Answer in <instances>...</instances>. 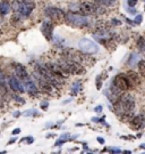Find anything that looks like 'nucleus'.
<instances>
[{
	"label": "nucleus",
	"mask_w": 145,
	"mask_h": 154,
	"mask_svg": "<svg viewBox=\"0 0 145 154\" xmlns=\"http://www.w3.org/2000/svg\"><path fill=\"white\" fill-rule=\"evenodd\" d=\"M91 120H92V122H97V123L100 122V119H99V118H92Z\"/></svg>",
	"instance_id": "obj_43"
},
{
	"label": "nucleus",
	"mask_w": 145,
	"mask_h": 154,
	"mask_svg": "<svg viewBox=\"0 0 145 154\" xmlns=\"http://www.w3.org/2000/svg\"><path fill=\"white\" fill-rule=\"evenodd\" d=\"M24 116H39V112L35 109H32V110H27L23 113Z\"/></svg>",
	"instance_id": "obj_26"
},
{
	"label": "nucleus",
	"mask_w": 145,
	"mask_h": 154,
	"mask_svg": "<svg viewBox=\"0 0 145 154\" xmlns=\"http://www.w3.org/2000/svg\"><path fill=\"white\" fill-rule=\"evenodd\" d=\"M26 143V144H32L34 143V137H32V136H28V137H24L21 139V143Z\"/></svg>",
	"instance_id": "obj_27"
},
{
	"label": "nucleus",
	"mask_w": 145,
	"mask_h": 154,
	"mask_svg": "<svg viewBox=\"0 0 145 154\" xmlns=\"http://www.w3.org/2000/svg\"><path fill=\"white\" fill-rule=\"evenodd\" d=\"M97 143L99 144H101V145H104V143H106V140H104V138L103 137H97Z\"/></svg>",
	"instance_id": "obj_37"
},
{
	"label": "nucleus",
	"mask_w": 145,
	"mask_h": 154,
	"mask_svg": "<svg viewBox=\"0 0 145 154\" xmlns=\"http://www.w3.org/2000/svg\"><path fill=\"white\" fill-rule=\"evenodd\" d=\"M35 7L34 1H19V0H14L11 2V8L14 9L15 13L21 14L23 17H28L32 14L33 9Z\"/></svg>",
	"instance_id": "obj_3"
},
{
	"label": "nucleus",
	"mask_w": 145,
	"mask_h": 154,
	"mask_svg": "<svg viewBox=\"0 0 145 154\" xmlns=\"http://www.w3.org/2000/svg\"><path fill=\"white\" fill-rule=\"evenodd\" d=\"M111 24L112 25H121V21H119L117 18H111Z\"/></svg>",
	"instance_id": "obj_34"
},
{
	"label": "nucleus",
	"mask_w": 145,
	"mask_h": 154,
	"mask_svg": "<svg viewBox=\"0 0 145 154\" xmlns=\"http://www.w3.org/2000/svg\"><path fill=\"white\" fill-rule=\"evenodd\" d=\"M64 58L66 60H70V61L78 62L81 64H86V65H92L93 64V60H90L88 56H86L87 54L83 53V51H77L74 49H67L64 51Z\"/></svg>",
	"instance_id": "obj_4"
},
{
	"label": "nucleus",
	"mask_w": 145,
	"mask_h": 154,
	"mask_svg": "<svg viewBox=\"0 0 145 154\" xmlns=\"http://www.w3.org/2000/svg\"><path fill=\"white\" fill-rule=\"evenodd\" d=\"M19 116H21V112H19V111H15V112L13 113V116H14V118H18Z\"/></svg>",
	"instance_id": "obj_42"
},
{
	"label": "nucleus",
	"mask_w": 145,
	"mask_h": 154,
	"mask_svg": "<svg viewBox=\"0 0 145 154\" xmlns=\"http://www.w3.org/2000/svg\"><path fill=\"white\" fill-rule=\"evenodd\" d=\"M7 85H8V82L6 81V75L5 73H4V71L0 69V86H2L4 88L7 89Z\"/></svg>",
	"instance_id": "obj_25"
},
{
	"label": "nucleus",
	"mask_w": 145,
	"mask_h": 154,
	"mask_svg": "<svg viewBox=\"0 0 145 154\" xmlns=\"http://www.w3.org/2000/svg\"><path fill=\"white\" fill-rule=\"evenodd\" d=\"M34 75H35L36 80H38V87L41 91H43V93H45V94L52 93V87H54V86L51 85V82H50L49 80H47L45 78H43L42 75H40L38 72H35Z\"/></svg>",
	"instance_id": "obj_10"
},
{
	"label": "nucleus",
	"mask_w": 145,
	"mask_h": 154,
	"mask_svg": "<svg viewBox=\"0 0 145 154\" xmlns=\"http://www.w3.org/2000/svg\"><path fill=\"white\" fill-rule=\"evenodd\" d=\"M140 56L137 55L136 53H133V54H130L129 56V60H128V64L130 66H135L138 64V62H140Z\"/></svg>",
	"instance_id": "obj_20"
},
{
	"label": "nucleus",
	"mask_w": 145,
	"mask_h": 154,
	"mask_svg": "<svg viewBox=\"0 0 145 154\" xmlns=\"http://www.w3.org/2000/svg\"><path fill=\"white\" fill-rule=\"evenodd\" d=\"M142 21H143V16H142V15H137V16L135 17L134 23H135V24H141V23H142Z\"/></svg>",
	"instance_id": "obj_32"
},
{
	"label": "nucleus",
	"mask_w": 145,
	"mask_h": 154,
	"mask_svg": "<svg viewBox=\"0 0 145 154\" xmlns=\"http://www.w3.org/2000/svg\"><path fill=\"white\" fill-rule=\"evenodd\" d=\"M8 86L10 87V89L16 94H22L25 91V87L24 85L22 83V81H19L17 77H14V75H10L8 77Z\"/></svg>",
	"instance_id": "obj_11"
},
{
	"label": "nucleus",
	"mask_w": 145,
	"mask_h": 154,
	"mask_svg": "<svg viewBox=\"0 0 145 154\" xmlns=\"http://www.w3.org/2000/svg\"><path fill=\"white\" fill-rule=\"evenodd\" d=\"M0 102H1V99H0Z\"/></svg>",
	"instance_id": "obj_49"
},
{
	"label": "nucleus",
	"mask_w": 145,
	"mask_h": 154,
	"mask_svg": "<svg viewBox=\"0 0 145 154\" xmlns=\"http://www.w3.org/2000/svg\"><path fill=\"white\" fill-rule=\"evenodd\" d=\"M126 77L128 78L129 82L132 83V86H138L141 83V74L136 73L135 71H128L126 73Z\"/></svg>",
	"instance_id": "obj_16"
},
{
	"label": "nucleus",
	"mask_w": 145,
	"mask_h": 154,
	"mask_svg": "<svg viewBox=\"0 0 145 154\" xmlns=\"http://www.w3.org/2000/svg\"><path fill=\"white\" fill-rule=\"evenodd\" d=\"M104 6L97 4L95 1V4H92V2H82L78 5V9L84 14V15H99V14H103L106 13V11L103 9Z\"/></svg>",
	"instance_id": "obj_5"
},
{
	"label": "nucleus",
	"mask_w": 145,
	"mask_h": 154,
	"mask_svg": "<svg viewBox=\"0 0 145 154\" xmlns=\"http://www.w3.org/2000/svg\"><path fill=\"white\" fill-rule=\"evenodd\" d=\"M95 1L104 7H112L115 5V0H95Z\"/></svg>",
	"instance_id": "obj_23"
},
{
	"label": "nucleus",
	"mask_w": 145,
	"mask_h": 154,
	"mask_svg": "<svg viewBox=\"0 0 145 154\" xmlns=\"http://www.w3.org/2000/svg\"><path fill=\"white\" fill-rule=\"evenodd\" d=\"M66 142H68L67 139H64V138H59L56 143H54V146H61V145H64Z\"/></svg>",
	"instance_id": "obj_29"
},
{
	"label": "nucleus",
	"mask_w": 145,
	"mask_h": 154,
	"mask_svg": "<svg viewBox=\"0 0 145 154\" xmlns=\"http://www.w3.org/2000/svg\"><path fill=\"white\" fill-rule=\"evenodd\" d=\"M113 104V111L121 119V121H129L135 112V98L130 94H123Z\"/></svg>",
	"instance_id": "obj_1"
},
{
	"label": "nucleus",
	"mask_w": 145,
	"mask_h": 154,
	"mask_svg": "<svg viewBox=\"0 0 145 154\" xmlns=\"http://www.w3.org/2000/svg\"><path fill=\"white\" fill-rule=\"evenodd\" d=\"M13 98L15 99V100H17L18 103H21V104H25V100H24V98H22V97L17 96V95H13Z\"/></svg>",
	"instance_id": "obj_30"
},
{
	"label": "nucleus",
	"mask_w": 145,
	"mask_h": 154,
	"mask_svg": "<svg viewBox=\"0 0 145 154\" xmlns=\"http://www.w3.org/2000/svg\"><path fill=\"white\" fill-rule=\"evenodd\" d=\"M19 132H21V128H16V129H14V130L11 131V135H13V136H16Z\"/></svg>",
	"instance_id": "obj_38"
},
{
	"label": "nucleus",
	"mask_w": 145,
	"mask_h": 154,
	"mask_svg": "<svg viewBox=\"0 0 145 154\" xmlns=\"http://www.w3.org/2000/svg\"><path fill=\"white\" fill-rule=\"evenodd\" d=\"M102 110H103V107L101 106V105H97V106L94 107V112H97V113H101Z\"/></svg>",
	"instance_id": "obj_36"
},
{
	"label": "nucleus",
	"mask_w": 145,
	"mask_h": 154,
	"mask_svg": "<svg viewBox=\"0 0 145 154\" xmlns=\"http://www.w3.org/2000/svg\"><path fill=\"white\" fill-rule=\"evenodd\" d=\"M138 71H140L141 77L145 78V60H142V61L138 62Z\"/></svg>",
	"instance_id": "obj_24"
},
{
	"label": "nucleus",
	"mask_w": 145,
	"mask_h": 154,
	"mask_svg": "<svg viewBox=\"0 0 145 154\" xmlns=\"http://www.w3.org/2000/svg\"><path fill=\"white\" fill-rule=\"evenodd\" d=\"M16 142H17V138H16V137H13V138L10 139V140L8 142V145H11V144L16 143Z\"/></svg>",
	"instance_id": "obj_41"
},
{
	"label": "nucleus",
	"mask_w": 145,
	"mask_h": 154,
	"mask_svg": "<svg viewBox=\"0 0 145 154\" xmlns=\"http://www.w3.org/2000/svg\"><path fill=\"white\" fill-rule=\"evenodd\" d=\"M123 153H125V154H132V152H130V151H123Z\"/></svg>",
	"instance_id": "obj_48"
},
{
	"label": "nucleus",
	"mask_w": 145,
	"mask_h": 154,
	"mask_svg": "<svg viewBox=\"0 0 145 154\" xmlns=\"http://www.w3.org/2000/svg\"><path fill=\"white\" fill-rule=\"evenodd\" d=\"M81 89H82V85L80 81L74 82L73 83V86H71V91H70V94H71L73 96H75V95H77V94L81 91Z\"/></svg>",
	"instance_id": "obj_21"
},
{
	"label": "nucleus",
	"mask_w": 145,
	"mask_h": 154,
	"mask_svg": "<svg viewBox=\"0 0 145 154\" xmlns=\"http://www.w3.org/2000/svg\"><path fill=\"white\" fill-rule=\"evenodd\" d=\"M95 83H97V90H100V89L102 88V78H101V75H97V79H95Z\"/></svg>",
	"instance_id": "obj_28"
},
{
	"label": "nucleus",
	"mask_w": 145,
	"mask_h": 154,
	"mask_svg": "<svg viewBox=\"0 0 145 154\" xmlns=\"http://www.w3.org/2000/svg\"><path fill=\"white\" fill-rule=\"evenodd\" d=\"M40 106H41V109H42L43 111H45L47 109H48V106H49V102H47V100H43V102H41Z\"/></svg>",
	"instance_id": "obj_31"
},
{
	"label": "nucleus",
	"mask_w": 145,
	"mask_h": 154,
	"mask_svg": "<svg viewBox=\"0 0 145 154\" xmlns=\"http://www.w3.org/2000/svg\"><path fill=\"white\" fill-rule=\"evenodd\" d=\"M136 4H137V0H128V1H127V5H128L129 7H135Z\"/></svg>",
	"instance_id": "obj_35"
},
{
	"label": "nucleus",
	"mask_w": 145,
	"mask_h": 154,
	"mask_svg": "<svg viewBox=\"0 0 145 154\" xmlns=\"http://www.w3.org/2000/svg\"><path fill=\"white\" fill-rule=\"evenodd\" d=\"M144 1H145V0H144Z\"/></svg>",
	"instance_id": "obj_50"
},
{
	"label": "nucleus",
	"mask_w": 145,
	"mask_h": 154,
	"mask_svg": "<svg viewBox=\"0 0 145 154\" xmlns=\"http://www.w3.org/2000/svg\"><path fill=\"white\" fill-rule=\"evenodd\" d=\"M56 136H57L56 134H48V135H47V138H50V137H56Z\"/></svg>",
	"instance_id": "obj_44"
},
{
	"label": "nucleus",
	"mask_w": 145,
	"mask_h": 154,
	"mask_svg": "<svg viewBox=\"0 0 145 154\" xmlns=\"http://www.w3.org/2000/svg\"><path fill=\"white\" fill-rule=\"evenodd\" d=\"M66 61H67V65H68V74L81 75L83 73H85V67L83 66V64L75 61H70V60H66Z\"/></svg>",
	"instance_id": "obj_9"
},
{
	"label": "nucleus",
	"mask_w": 145,
	"mask_h": 154,
	"mask_svg": "<svg viewBox=\"0 0 145 154\" xmlns=\"http://www.w3.org/2000/svg\"><path fill=\"white\" fill-rule=\"evenodd\" d=\"M127 11H128L129 14H133V15H135L136 13H137V11L135 9V7H127Z\"/></svg>",
	"instance_id": "obj_33"
},
{
	"label": "nucleus",
	"mask_w": 145,
	"mask_h": 154,
	"mask_svg": "<svg viewBox=\"0 0 145 154\" xmlns=\"http://www.w3.org/2000/svg\"><path fill=\"white\" fill-rule=\"evenodd\" d=\"M11 8V5L7 1V0H4V1H0V15L5 16L7 14H9Z\"/></svg>",
	"instance_id": "obj_18"
},
{
	"label": "nucleus",
	"mask_w": 145,
	"mask_h": 154,
	"mask_svg": "<svg viewBox=\"0 0 145 154\" xmlns=\"http://www.w3.org/2000/svg\"><path fill=\"white\" fill-rule=\"evenodd\" d=\"M78 47H80L81 51L85 53L87 55H94V54L99 53V50H100L99 45L95 44L94 41L90 40V39H86V38H83L80 40Z\"/></svg>",
	"instance_id": "obj_6"
},
{
	"label": "nucleus",
	"mask_w": 145,
	"mask_h": 154,
	"mask_svg": "<svg viewBox=\"0 0 145 154\" xmlns=\"http://www.w3.org/2000/svg\"><path fill=\"white\" fill-rule=\"evenodd\" d=\"M69 102H71V98H69V99H66L62 104H67V103H69Z\"/></svg>",
	"instance_id": "obj_46"
},
{
	"label": "nucleus",
	"mask_w": 145,
	"mask_h": 154,
	"mask_svg": "<svg viewBox=\"0 0 145 154\" xmlns=\"http://www.w3.org/2000/svg\"><path fill=\"white\" fill-rule=\"evenodd\" d=\"M100 122H101V123H106V116H102V118L100 119Z\"/></svg>",
	"instance_id": "obj_45"
},
{
	"label": "nucleus",
	"mask_w": 145,
	"mask_h": 154,
	"mask_svg": "<svg viewBox=\"0 0 145 154\" xmlns=\"http://www.w3.org/2000/svg\"><path fill=\"white\" fill-rule=\"evenodd\" d=\"M65 21L70 26H74L77 29H84L90 25V20L86 17V15L77 14L74 11L65 13Z\"/></svg>",
	"instance_id": "obj_2"
},
{
	"label": "nucleus",
	"mask_w": 145,
	"mask_h": 154,
	"mask_svg": "<svg viewBox=\"0 0 145 154\" xmlns=\"http://www.w3.org/2000/svg\"><path fill=\"white\" fill-rule=\"evenodd\" d=\"M112 83L116 86V87H118L120 90H123V91H127L129 89L134 88L133 86H132V83L129 82L128 78L126 77V74H117L116 77L112 79Z\"/></svg>",
	"instance_id": "obj_8"
},
{
	"label": "nucleus",
	"mask_w": 145,
	"mask_h": 154,
	"mask_svg": "<svg viewBox=\"0 0 145 154\" xmlns=\"http://www.w3.org/2000/svg\"><path fill=\"white\" fill-rule=\"evenodd\" d=\"M13 67L15 70L16 77L19 78L22 81H24V80H26V79H28V78L31 77L28 74V72H27L26 67L24 65H22L21 63H13Z\"/></svg>",
	"instance_id": "obj_14"
},
{
	"label": "nucleus",
	"mask_w": 145,
	"mask_h": 154,
	"mask_svg": "<svg viewBox=\"0 0 145 154\" xmlns=\"http://www.w3.org/2000/svg\"><path fill=\"white\" fill-rule=\"evenodd\" d=\"M23 18H24V17L22 16L21 14H18V13H15V11H14V15L10 17V23L13 24V25H18V24H21L22 23Z\"/></svg>",
	"instance_id": "obj_19"
},
{
	"label": "nucleus",
	"mask_w": 145,
	"mask_h": 154,
	"mask_svg": "<svg viewBox=\"0 0 145 154\" xmlns=\"http://www.w3.org/2000/svg\"><path fill=\"white\" fill-rule=\"evenodd\" d=\"M41 33L47 40H54V24L45 20L41 24Z\"/></svg>",
	"instance_id": "obj_12"
},
{
	"label": "nucleus",
	"mask_w": 145,
	"mask_h": 154,
	"mask_svg": "<svg viewBox=\"0 0 145 154\" xmlns=\"http://www.w3.org/2000/svg\"><path fill=\"white\" fill-rule=\"evenodd\" d=\"M110 152H112V153H123V151L120 149H111Z\"/></svg>",
	"instance_id": "obj_39"
},
{
	"label": "nucleus",
	"mask_w": 145,
	"mask_h": 154,
	"mask_svg": "<svg viewBox=\"0 0 145 154\" xmlns=\"http://www.w3.org/2000/svg\"><path fill=\"white\" fill-rule=\"evenodd\" d=\"M140 149H145V144H141V145H140Z\"/></svg>",
	"instance_id": "obj_47"
},
{
	"label": "nucleus",
	"mask_w": 145,
	"mask_h": 154,
	"mask_svg": "<svg viewBox=\"0 0 145 154\" xmlns=\"http://www.w3.org/2000/svg\"><path fill=\"white\" fill-rule=\"evenodd\" d=\"M23 83H24L25 90H26L31 96H32V95L33 96H36L39 94V87L36 86V83L33 81V79L31 77L28 78V79H26V80H24Z\"/></svg>",
	"instance_id": "obj_15"
},
{
	"label": "nucleus",
	"mask_w": 145,
	"mask_h": 154,
	"mask_svg": "<svg viewBox=\"0 0 145 154\" xmlns=\"http://www.w3.org/2000/svg\"><path fill=\"white\" fill-rule=\"evenodd\" d=\"M45 65H47V67H48L49 70L52 72L54 74L58 75V77H62V78H64L65 73L61 71V69H60V66L58 65V63H47Z\"/></svg>",
	"instance_id": "obj_17"
},
{
	"label": "nucleus",
	"mask_w": 145,
	"mask_h": 154,
	"mask_svg": "<svg viewBox=\"0 0 145 154\" xmlns=\"http://www.w3.org/2000/svg\"><path fill=\"white\" fill-rule=\"evenodd\" d=\"M69 137H70L69 134H62V135L60 136V138H64V139H67V140H69V139H68Z\"/></svg>",
	"instance_id": "obj_40"
},
{
	"label": "nucleus",
	"mask_w": 145,
	"mask_h": 154,
	"mask_svg": "<svg viewBox=\"0 0 145 154\" xmlns=\"http://www.w3.org/2000/svg\"><path fill=\"white\" fill-rule=\"evenodd\" d=\"M137 48L142 51V53H145V38L144 37H140L138 40H137Z\"/></svg>",
	"instance_id": "obj_22"
},
{
	"label": "nucleus",
	"mask_w": 145,
	"mask_h": 154,
	"mask_svg": "<svg viewBox=\"0 0 145 154\" xmlns=\"http://www.w3.org/2000/svg\"><path fill=\"white\" fill-rule=\"evenodd\" d=\"M44 15L52 20L54 22H61L65 20V13L60 8L54 7V6H48L44 8Z\"/></svg>",
	"instance_id": "obj_7"
},
{
	"label": "nucleus",
	"mask_w": 145,
	"mask_h": 154,
	"mask_svg": "<svg viewBox=\"0 0 145 154\" xmlns=\"http://www.w3.org/2000/svg\"><path fill=\"white\" fill-rule=\"evenodd\" d=\"M129 126L130 128L135 130V131H138L141 129H143L145 126V116L144 114H137L132 118V120L129 122Z\"/></svg>",
	"instance_id": "obj_13"
}]
</instances>
